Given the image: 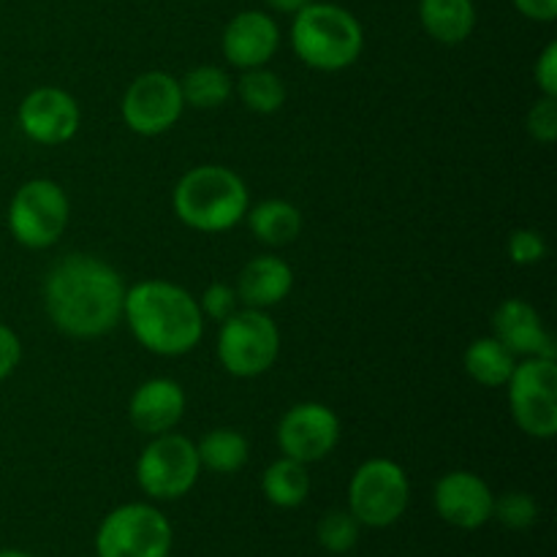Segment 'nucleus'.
I'll list each match as a JSON object with an SVG mask.
<instances>
[{"label": "nucleus", "mask_w": 557, "mask_h": 557, "mask_svg": "<svg viewBox=\"0 0 557 557\" xmlns=\"http://www.w3.org/2000/svg\"><path fill=\"white\" fill-rule=\"evenodd\" d=\"M123 277L107 261L87 253L65 256L49 270L44 305L60 332L79 341L112 332L123 319Z\"/></svg>", "instance_id": "f257e3e1"}, {"label": "nucleus", "mask_w": 557, "mask_h": 557, "mask_svg": "<svg viewBox=\"0 0 557 557\" xmlns=\"http://www.w3.org/2000/svg\"><path fill=\"white\" fill-rule=\"evenodd\" d=\"M123 315L136 341L158 357H183L205 335L199 302L177 283L145 281L125 288Z\"/></svg>", "instance_id": "f03ea898"}, {"label": "nucleus", "mask_w": 557, "mask_h": 557, "mask_svg": "<svg viewBox=\"0 0 557 557\" xmlns=\"http://www.w3.org/2000/svg\"><path fill=\"white\" fill-rule=\"evenodd\" d=\"M250 210L243 177L226 166H196L174 188V212L196 232L218 234L237 226Z\"/></svg>", "instance_id": "7ed1b4c3"}, {"label": "nucleus", "mask_w": 557, "mask_h": 557, "mask_svg": "<svg viewBox=\"0 0 557 557\" xmlns=\"http://www.w3.org/2000/svg\"><path fill=\"white\" fill-rule=\"evenodd\" d=\"M292 47L315 71H343L362 54L364 33L351 11L335 3H305L292 25Z\"/></svg>", "instance_id": "20e7f679"}, {"label": "nucleus", "mask_w": 557, "mask_h": 557, "mask_svg": "<svg viewBox=\"0 0 557 557\" xmlns=\"http://www.w3.org/2000/svg\"><path fill=\"white\" fill-rule=\"evenodd\" d=\"M281 332L264 310H234L221 321L218 335V359L237 379H256L277 362Z\"/></svg>", "instance_id": "39448f33"}, {"label": "nucleus", "mask_w": 557, "mask_h": 557, "mask_svg": "<svg viewBox=\"0 0 557 557\" xmlns=\"http://www.w3.org/2000/svg\"><path fill=\"white\" fill-rule=\"evenodd\" d=\"M411 484L406 471L392 460H368L357 468L348 487V506L359 525L389 528L406 515Z\"/></svg>", "instance_id": "423d86ee"}, {"label": "nucleus", "mask_w": 557, "mask_h": 557, "mask_svg": "<svg viewBox=\"0 0 557 557\" xmlns=\"http://www.w3.org/2000/svg\"><path fill=\"white\" fill-rule=\"evenodd\" d=\"M511 417L531 438L557 435V362L555 357H528L509 379Z\"/></svg>", "instance_id": "0eeeda50"}, {"label": "nucleus", "mask_w": 557, "mask_h": 557, "mask_svg": "<svg viewBox=\"0 0 557 557\" xmlns=\"http://www.w3.org/2000/svg\"><path fill=\"white\" fill-rule=\"evenodd\" d=\"M69 196L52 180H30L14 194L9 207V228L20 245L44 250L63 237L69 226Z\"/></svg>", "instance_id": "6e6552de"}, {"label": "nucleus", "mask_w": 557, "mask_h": 557, "mask_svg": "<svg viewBox=\"0 0 557 557\" xmlns=\"http://www.w3.org/2000/svg\"><path fill=\"white\" fill-rule=\"evenodd\" d=\"M96 549L98 557H169L172 525L152 506H120L98 528Z\"/></svg>", "instance_id": "1a4fd4ad"}, {"label": "nucleus", "mask_w": 557, "mask_h": 557, "mask_svg": "<svg viewBox=\"0 0 557 557\" xmlns=\"http://www.w3.org/2000/svg\"><path fill=\"white\" fill-rule=\"evenodd\" d=\"M201 462L194 441L177 433L156 435L136 462L139 487L156 500H177L194 490Z\"/></svg>", "instance_id": "9d476101"}, {"label": "nucleus", "mask_w": 557, "mask_h": 557, "mask_svg": "<svg viewBox=\"0 0 557 557\" xmlns=\"http://www.w3.org/2000/svg\"><path fill=\"white\" fill-rule=\"evenodd\" d=\"M185 101L180 82L163 71H150L131 82L123 96V120L134 134H166L183 114Z\"/></svg>", "instance_id": "9b49d317"}, {"label": "nucleus", "mask_w": 557, "mask_h": 557, "mask_svg": "<svg viewBox=\"0 0 557 557\" xmlns=\"http://www.w3.org/2000/svg\"><path fill=\"white\" fill-rule=\"evenodd\" d=\"M341 441V419L321 403H299L288 408L277 428V444L283 455L297 462H319Z\"/></svg>", "instance_id": "f8f14e48"}, {"label": "nucleus", "mask_w": 557, "mask_h": 557, "mask_svg": "<svg viewBox=\"0 0 557 557\" xmlns=\"http://www.w3.org/2000/svg\"><path fill=\"white\" fill-rule=\"evenodd\" d=\"M20 128L38 145H65L79 131V103L60 87H38L20 103Z\"/></svg>", "instance_id": "ddd939ff"}, {"label": "nucleus", "mask_w": 557, "mask_h": 557, "mask_svg": "<svg viewBox=\"0 0 557 557\" xmlns=\"http://www.w3.org/2000/svg\"><path fill=\"white\" fill-rule=\"evenodd\" d=\"M435 509L449 525L462 528V531H476L493 517V490L476 473H446L435 484Z\"/></svg>", "instance_id": "4468645a"}, {"label": "nucleus", "mask_w": 557, "mask_h": 557, "mask_svg": "<svg viewBox=\"0 0 557 557\" xmlns=\"http://www.w3.org/2000/svg\"><path fill=\"white\" fill-rule=\"evenodd\" d=\"M223 54L237 69H264L281 47V30L264 11H243L223 30Z\"/></svg>", "instance_id": "2eb2a0df"}, {"label": "nucleus", "mask_w": 557, "mask_h": 557, "mask_svg": "<svg viewBox=\"0 0 557 557\" xmlns=\"http://www.w3.org/2000/svg\"><path fill=\"white\" fill-rule=\"evenodd\" d=\"M493 332L515 357H555V341L525 299H506L493 315Z\"/></svg>", "instance_id": "dca6fc26"}, {"label": "nucleus", "mask_w": 557, "mask_h": 557, "mask_svg": "<svg viewBox=\"0 0 557 557\" xmlns=\"http://www.w3.org/2000/svg\"><path fill=\"white\" fill-rule=\"evenodd\" d=\"M185 413V392L172 379H152L134 392L128 417L145 435H163L180 424Z\"/></svg>", "instance_id": "f3484780"}, {"label": "nucleus", "mask_w": 557, "mask_h": 557, "mask_svg": "<svg viewBox=\"0 0 557 557\" xmlns=\"http://www.w3.org/2000/svg\"><path fill=\"white\" fill-rule=\"evenodd\" d=\"M294 288V272L277 256H259L248 261L245 270L239 272L237 281V299L245 302V308L264 310L272 305L283 302Z\"/></svg>", "instance_id": "a211bd4d"}, {"label": "nucleus", "mask_w": 557, "mask_h": 557, "mask_svg": "<svg viewBox=\"0 0 557 557\" xmlns=\"http://www.w3.org/2000/svg\"><path fill=\"white\" fill-rule=\"evenodd\" d=\"M422 27L441 44H462L476 27L473 0H419Z\"/></svg>", "instance_id": "6ab92c4d"}, {"label": "nucleus", "mask_w": 557, "mask_h": 557, "mask_svg": "<svg viewBox=\"0 0 557 557\" xmlns=\"http://www.w3.org/2000/svg\"><path fill=\"white\" fill-rule=\"evenodd\" d=\"M248 223L259 243L275 245V248L294 243L302 232V215H299L297 207L283 199L256 205L253 210H248Z\"/></svg>", "instance_id": "aec40b11"}, {"label": "nucleus", "mask_w": 557, "mask_h": 557, "mask_svg": "<svg viewBox=\"0 0 557 557\" xmlns=\"http://www.w3.org/2000/svg\"><path fill=\"white\" fill-rule=\"evenodd\" d=\"M515 368V354L498 337H479L466 351L468 375L482 386H506Z\"/></svg>", "instance_id": "412c9836"}, {"label": "nucleus", "mask_w": 557, "mask_h": 557, "mask_svg": "<svg viewBox=\"0 0 557 557\" xmlns=\"http://www.w3.org/2000/svg\"><path fill=\"white\" fill-rule=\"evenodd\" d=\"M261 487H264V495L270 504L281 506V509H294L310 493L308 468H305V462L283 457V460H275L267 468L264 479H261Z\"/></svg>", "instance_id": "4be33fe9"}, {"label": "nucleus", "mask_w": 557, "mask_h": 557, "mask_svg": "<svg viewBox=\"0 0 557 557\" xmlns=\"http://www.w3.org/2000/svg\"><path fill=\"white\" fill-rule=\"evenodd\" d=\"M201 468L212 473H237L248 462V438L232 428H218L196 446Z\"/></svg>", "instance_id": "5701e85b"}, {"label": "nucleus", "mask_w": 557, "mask_h": 557, "mask_svg": "<svg viewBox=\"0 0 557 557\" xmlns=\"http://www.w3.org/2000/svg\"><path fill=\"white\" fill-rule=\"evenodd\" d=\"M183 101L194 109H218L232 96V76L218 65H196L180 79Z\"/></svg>", "instance_id": "b1692460"}, {"label": "nucleus", "mask_w": 557, "mask_h": 557, "mask_svg": "<svg viewBox=\"0 0 557 557\" xmlns=\"http://www.w3.org/2000/svg\"><path fill=\"white\" fill-rule=\"evenodd\" d=\"M239 98L250 112L272 114L286 103V87L281 76L264 69H250L239 79Z\"/></svg>", "instance_id": "393cba45"}, {"label": "nucleus", "mask_w": 557, "mask_h": 557, "mask_svg": "<svg viewBox=\"0 0 557 557\" xmlns=\"http://www.w3.org/2000/svg\"><path fill=\"white\" fill-rule=\"evenodd\" d=\"M319 542L330 553L343 555L359 542V522L351 511H330L319 522Z\"/></svg>", "instance_id": "a878e982"}, {"label": "nucleus", "mask_w": 557, "mask_h": 557, "mask_svg": "<svg viewBox=\"0 0 557 557\" xmlns=\"http://www.w3.org/2000/svg\"><path fill=\"white\" fill-rule=\"evenodd\" d=\"M493 515L498 517L506 528H511V531H525V528H531L533 522H536L539 506L531 495L509 493L500 500H495Z\"/></svg>", "instance_id": "bb28decb"}, {"label": "nucleus", "mask_w": 557, "mask_h": 557, "mask_svg": "<svg viewBox=\"0 0 557 557\" xmlns=\"http://www.w3.org/2000/svg\"><path fill=\"white\" fill-rule=\"evenodd\" d=\"M528 134L542 145H553L557 139V98L544 96L528 112Z\"/></svg>", "instance_id": "cd10ccee"}, {"label": "nucleus", "mask_w": 557, "mask_h": 557, "mask_svg": "<svg viewBox=\"0 0 557 557\" xmlns=\"http://www.w3.org/2000/svg\"><path fill=\"white\" fill-rule=\"evenodd\" d=\"M544 256H547V239L539 232H533V228H520V232H515L509 237V259L515 264H539Z\"/></svg>", "instance_id": "c85d7f7f"}, {"label": "nucleus", "mask_w": 557, "mask_h": 557, "mask_svg": "<svg viewBox=\"0 0 557 557\" xmlns=\"http://www.w3.org/2000/svg\"><path fill=\"white\" fill-rule=\"evenodd\" d=\"M237 292H234L232 286H226V283H210L205 292V297H201L199 308H201V315H207V319L212 321H226L228 315L237 310Z\"/></svg>", "instance_id": "c756f323"}, {"label": "nucleus", "mask_w": 557, "mask_h": 557, "mask_svg": "<svg viewBox=\"0 0 557 557\" xmlns=\"http://www.w3.org/2000/svg\"><path fill=\"white\" fill-rule=\"evenodd\" d=\"M22 359V343L11 326L0 324V381L9 379Z\"/></svg>", "instance_id": "7c9ffc66"}, {"label": "nucleus", "mask_w": 557, "mask_h": 557, "mask_svg": "<svg viewBox=\"0 0 557 557\" xmlns=\"http://www.w3.org/2000/svg\"><path fill=\"white\" fill-rule=\"evenodd\" d=\"M536 82L544 96L557 98V44H547L536 63Z\"/></svg>", "instance_id": "2f4dec72"}, {"label": "nucleus", "mask_w": 557, "mask_h": 557, "mask_svg": "<svg viewBox=\"0 0 557 557\" xmlns=\"http://www.w3.org/2000/svg\"><path fill=\"white\" fill-rule=\"evenodd\" d=\"M515 5L533 22H553L557 16V0H515Z\"/></svg>", "instance_id": "473e14b6"}, {"label": "nucleus", "mask_w": 557, "mask_h": 557, "mask_svg": "<svg viewBox=\"0 0 557 557\" xmlns=\"http://www.w3.org/2000/svg\"><path fill=\"white\" fill-rule=\"evenodd\" d=\"M264 3L270 5V9L281 11V14H297L308 0H264Z\"/></svg>", "instance_id": "72a5a7b5"}, {"label": "nucleus", "mask_w": 557, "mask_h": 557, "mask_svg": "<svg viewBox=\"0 0 557 557\" xmlns=\"http://www.w3.org/2000/svg\"><path fill=\"white\" fill-rule=\"evenodd\" d=\"M0 557H33V555L16 553V549H5V553H0Z\"/></svg>", "instance_id": "f704fd0d"}]
</instances>
